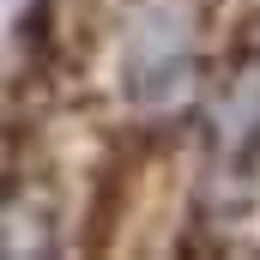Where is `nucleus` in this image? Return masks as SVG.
Segmentation results:
<instances>
[{
  "label": "nucleus",
  "mask_w": 260,
  "mask_h": 260,
  "mask_svg": "<svg viewBox=\"0 0 260 260\" xmlns=\"http://www.w3.org/2000/svg\"><path fill=\"white\" fill-rule=\"evenodd\" d=\"M194 85V6L139 0L121 43V91L139 109H170Z\"/></svg>",
  "instance_id": "obj_1"
},
{
  "label": "nucleus",
  "mask_w": 260,
  "mask_h": 260,
  "mask_svg": "<svg viewBox=\"0 0 260 260\" xmlns=\"http://www.w3.org/2000/svg\"><path fill=\"white\" fill-rule=\"evenodd\" d=\"M260 139V67H242L236 85L218 103V145L224 151H254Z\"/></svg>",
  "instance_id": "obj_2"
}]
</instances>
